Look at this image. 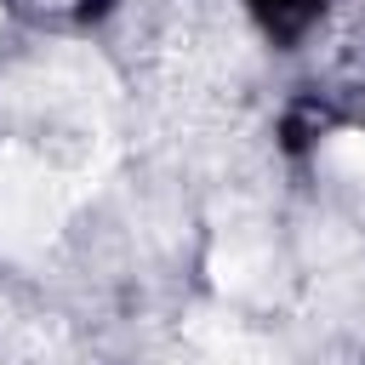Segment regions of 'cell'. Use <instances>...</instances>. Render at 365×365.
<instances>
[{
	"label": "cell",
	"mask_w": 365,
	"mask_h": 365,
	"mask_svg": "<svg viewBox=\"0 0 365 365\" xmlns=\"http://www.w3.org/2000/svg\"><path fill=\"white\" fill-rule=\"evenodd\" d=\"M51 222H57L51 177L40 165H29L23 154L0 148V245H29V240L51 234Z\"/></svg>",
	"instance_id": "1"
},
{
	"label": "cell",
	"mask_w": 365,
	"mask_h": 365,
	"mask_svg": "<svg viewBox=\"0 0 365 365\" xmlns=\"http://www.w3.org/2000/svg\"><path fill=\"white\" fill-rule=\"evenodd\" d=\"M217 285L222 291H234V297H245V291H257L262 285V251H251V245H228V251H217Z\"/></svg>",
	"instance_id": "2"
},
{
	"label": "cell",
	"mask_w": 365,
	"mask_h": 365,
	"mask_svg": "<svg viewBox=\"0 0 365 365\" xmlns=\"http://www.w3.org/2000/svg\"><path fill=\"white\" fill-rule=\"evenodd\" d=\"M331 171H348V177H365V131H336L319 154Z\"/></svg>",
	"instance_id": "3"
}]
</instances>
